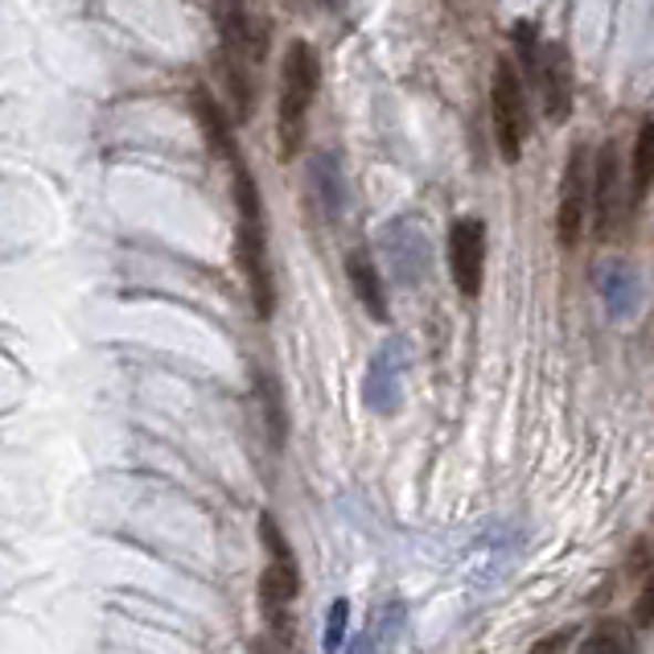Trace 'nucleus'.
<instances>
[{
    "label": "nucleus",
    "instance_id": "nucleus-17",
    "mask_svg": "<svg viewBox=\"0 0 654 654\" xmlns=\"http://www.w3.org/2000/svg\"><path fill=\"white\" fill-rule=\"evenodd\" d=\"M584 654H634V634L625 630V622H601L593 639L584 642Z\"/></svg>",
    "mask_w": 654,
    "mask_h": 654
},
{
    "label": "nucleus",
    "instance_id": "nucleus-9",
    "mask_svg": "<svg viewBox=\"0 0 654 654\" xmlns=\"http://www.w3.org/2000/svg\"><path fill=\"white\" fill-rule=\"evenodd\" d=\"M363 395L371 412H383V416L399 407V395H404V346L399 342H387L375 354V363L366 371Z\"/></svg>",
    "mask_w": 654,
    "mask_h": 654
},
{
    "label": "nucleus",
    "instance_id": "nucleus-5",
    "mask_svg": "<svg viewBox=\"0 0 654 654\" xmlns=\"http://www.w3.org/2000/svg\"><path fill=\"white\" fill-rule=\"evenodd\" d=\"M589 189H593V165H589V148L577 145L568 157L564 186H560V210H556V239L564 248H577L589 218Z\"/></svg>",
    "mask_w": 654,
    "mask_h": 654
},
{
    "label": "nucleus",
    "instance_id": "nucleus-12",
    "mask_svg": "<svg viewBox=\"0 0 654 654\" xmlns=\"http://www.w3.org/2000/svg\"><path fill=\"white\" fill-rule=\"evenodd\" d=\"M399 630H404V601H387L383 610H375L363 634L354 639L350 654H387L399 639Z\"/></svg>",
    "mask_w": 654,
    "mask_h": 654
},
{
    "label": "nucleus",
    "instance_id": "nucleus-14",
    "mask_svg": "<svg viewBox=\"0 0 654 654\" xmlns=\"http://www.w3.org/2000/svg\"><path fill=\"white\" fill-rule=\"evenodd\" d=\"M256 399H260L268 440H272V445L280 449V445L289 440V412H284V387L277 383V375H268V371H256Z\"/></svg>",
    "mask_w": 654,
    "mask_h": 654
},
{
    "label": "nucleus",
    "instance_id": "nucleus-1",
    "mask_svg": "<svg viewBox=\"0 0 654 654\" xmlns=\"http://www.w3.org/2000/svg\"><path fill=\"white\" fill-rule=\"evenodd\" d=\"M235 206H239V231H235V256L248 280L251 305L260 318H272L277 309V284H272V263H268V231H263V206L256 177L235 160Z\"/></svg>",
    "mask_w": 654,
    "mask_h": 654
},
{
    "label": "nucleus",
    "instance_id": "nucleus-20",
    "mask_svg": "<svg viewBox=\"0 0 654 654\" xmlns=\"http://www.w3.org/2000/svg\"><path fill=\"white\" fill-rule=\"evenodd\" d=\"M651 622H654V581L639 596V625H651Z\"/></svg>",
    "mask_w": 654,
    "mask_h": 654
},
{
    "label": "nucleus",
    "instance_id": "nucleus-16",
    "mask_svg": "<svg viewBox=\"0 0 654 654\" xmlns=\"http://www.w3.org/2000/svg\"><path fill=\"white\" fill-rule=\"evenodd\" d=\"M313 186H318L321 206L330 215H338L342 203H346V186H342V174H338V165L330 157H318V165H313Z\"/></svg>",
    "mask_w": 654,
    "mask_h": 654
},
{
    "label": "nucleus",
    "instance_id": "nucleus-19",
    "mask_svg": "<svg viewBox=\"0 0 654 654\" xmlns=\"http://www.w3.org/2000/svg\"><path fill=\"white\" fill-rule=\"evenodd\" d=\"M572 639H577V630H556L552 639L536 642V646H531V654H560Z\"/></svg>",
    "mask_w": 654,
    "mask_h": 654
},
{
    "label": "nucleus",
    "instance_id": "nucleus-4",
    "mask_svg": "<svg viewBox=\"0 0 654 654\" xmlns=\"http://www.w3.org/2000/svg\"><path fill=\"white\" fill-rule=\"evenodd\" d=\"M490 116H495V141L502 160L523 157L527 145V132H531V112H527V87H523V74L510 59L498 62L495 71V87H490Z\"/></svg>",
    "mask_w": 654,
    "mask_h": 654
},
{
    "label": "nucleus",
    "instance_id": "nucleus-3",
    "mask_svg": "<svg viewBox=\"0 0 654 654\" xmlns=\"http://www.w3.org/2000/svg\"><path fill=\"white\" fill-rule=\"evenodd\" d=\"M519 50H523L527 79L536 83L548 120H568V112H572V62H568V50L556 42L539 45L536 25H519Z\"/></svg>",
    "mask_w": 654,
    "mask_h": 654
},
{
    "label": "nucleus",
    "instance_id": "nucleus-13",
    "mask_svg": "<svg viewBox=\"0 0 654 654\" xmlns=\"http://www.w3.org/2000/svg\"><path fill=\"white\" fill-rule=\"evenodd\" d=\"M601 297H605V309H610V318H630L634 309H639V297H642V284H639V272L634 268H625V263H613L601 272Z\"/></svg>",
    "mask_w": 654,
    "mask_h": 654
},
{
    "label": "nucleus",
    "instance_id": "nucleus-18",
    "mask_svg": "<svg viewBox=\"0 0 654 654\" xmlns=\"http://www.w3.org/2000/svg\"><path fill=\"white\" fill-rule=\"evenodd\" d=\"M346 634H350V601L338 596L334 605H330V613H325V639H321V651L338 654L342 651V642H346Z\"/></svg>",
    "mask_w": 654,
    "mask_h": 654
},
{
    "label": "nucleus",
    "instance_id": "nucleus-10",
    "mask_svg": "<svg viewBox=\"0 0 654 654\" xmlns=\"http://www.w3.org/2000/svg\"><path fill=\"white\" fill-rule=\"evenodd\" d=\"M346 277H350V289H354V297L363 301L366 313H371L375 321H387V292H383V277H378V268L371 263L366 251H350L346 256Z\"/></svg>",
    "mask_w": 654,
    "mask_h": 654
},
{
    "label": "nucleus",
    "instance_id": "nucleus-2",
    "mask_svg": "<svg viewBox=\"0 0 654 654\" xmlns=\"http://www.w3.org/2000/svg\"><path fill=\"white\" fill-rule=\"evenodd\" d=\"M318 87H321L318 54L305 42H292L284 50V66H280V116H277L280 157H297V148L305 141L309 107L318 100Z\"/></svg>",
    "mask_w": 654,
    "mask_h": 654
},
{
    "label": "nucleus",
    "instance_id": "nucleus-21",
    "mask_svg": "<svg viewBox=\"0 0 654 654\" xmlns=\"http://www.w3.org/2000/svg\"><path fill=\"white\" fill-rule=\"evenodd\" d=\"M248 654H272V646H268V642H251Z\"/></svg>",
    "mask_w": 654,
    "mask_h": 654
},
{
    "label": "nucleus",
    "instance_id": "nucleus-6",
    "mask_svg": "<svg viewBox=\"0 0 654 654\" xmlns=\"http://www.w3.org/2000/svg\"><path fill=\"white\" fill-rule=\"evenodd\" d=\"M449 277L457 292L474 301L486 277V222L481 218H457L449 231Z\"/></svg>",
    "mask_w": 654,
    "mask_h": 654
},
{
    "label": "nucleus",
    "instance_id": "nucleus-11",
    "mask_svg": "<svg viewBox=\"0 0 654 654\" xmlns=\"http://www.w3.org/2000/svg\"><path fill=\"white\" fill-rule=\"evenodd\" d=\"M387 256H392L395 277L404 280V284H416L424 277V268H428L421 231H412L407 222H395L392 231H387Z\"/></svg>",
    "mask_w": 654,
    "mask_h": 654
},
{
    "label": "nucleus",
    "instance_id": "nucleus-8",
    "mask_svg": "<svg viewBox=\"0 0 654 654\" xmlns=\"http://www.w3.org/2000/svg\"><path fill=\"white\" fill-rule=\"evenodd\" d=\"M589 203H593L596 235L610 239L613 222H617V215H622V157H617V145L601 148L596 174H593V189H589Z\"/></svg>",
    "mask_w": 654,
    "mask_h": 654
},
{
    "label": "nucleus",
    "instance_id": "nucleus-15",
    "mask_svg": "<svg viewBox=\"0 0 654 654\" xmlns=\"http://www.w3.org/2000/svg\"><path fill=\"white\" fill-rule=\"evenodd\" d=\"M651 181H654V124H642L639 141H634V165H630V189H634V203L646 198Z\"/></svg>",
    "mask_w": 654,
    "mask_h": 654
},
{
    "label": "nucleus",
    "instance_id": "nucleus-7",
    "mask_svg": "<svg viewBox=\"0 0 654 654\" xmlns=\"http://www.w3.org/2000/svg\"><path fill=\"white\" fill-rule=\"evenodd\" d=\"M297 593H301V572L289 564H268L260 577V613L277 646H292V605H297Z\"/></svg>",
    "mask_w": 654,
    "mask_h": 654
}]
</instances>
